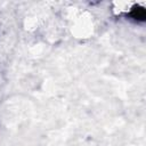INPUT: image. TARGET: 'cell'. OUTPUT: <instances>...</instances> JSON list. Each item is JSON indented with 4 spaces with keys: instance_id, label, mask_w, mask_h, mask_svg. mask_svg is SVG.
I'll return each mask as SVG.
<instances>
[{
    "instance_id": "6da1fadb",
    "label": "cell",
    "mask_w": 146,
    "mask_h": 146,
    "mask_svg": "<svg viewBox=\"0 0 146 146\" xmlns=\"http://www.w3.org/2000/svg\"><path fill=\"white\" fill-rule=\"evenodd\" d=\"M130 16H131L133 19H136V21H140V22H143V21H145L146 11H145V9L141 8V7H135V8L131 10Z\"/></svg>"
}]
</instances>
